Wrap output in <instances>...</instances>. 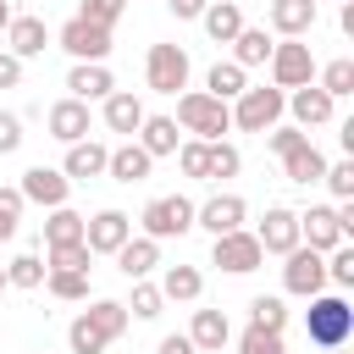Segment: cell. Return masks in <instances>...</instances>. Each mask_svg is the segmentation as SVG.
Segmentation results:
<instances>
[{"instance_id": "ffe728a7", "label": "cell", "mask_w": 354, "mask_h": 354, "mask_svg": "<svg viewBox=\"0 0 354 354\" xmlns=\"http://www.w3.org/2000/svg\"><path fill=\"white\" fill-rule=\"evenodd\" d=\"M50 133L61 138V144H77V138H88V105L83 100H55L50 105Z\"/></svg>"}, {"instance_id": "8992f818", "label": "cell", "mask_w": 354, "mask_h": 354, "mask_svg": "<svg viewBox=\"0 0 354 354\" xmlns=\"http://www.w3.org/2000/svg\"><path fill=\"white\" fill-rule=\"evenodd\" d=\"M144 77H149L155 94H177V88H188V50H183V44H149V55H144Z\"/></svg>"}, {"instance_id": "60d3db41", "label": "cell", "mask_w": 354, "mask_h": 354, "mask_svg": "<svg viewBox=\"0 0 354 354\" xmlns=\"http://www.w3.org/2000/svg\"><path fill=\"white\" fill-rule=\"evenodd\" d=\"M160 304H166V299H160V288H149V282H133V304H122V310H133L138 321H155V315H160Z\"/></svg>"}, {"instance_id": "5bb4252c", "label": "cell", "mask_w": 354, "mask_h": 354, "mask_svg": "<svg viewBox=\"0 0 354 354\" xmlns=\"http://www.w3.org/2000/svg\"><path fill=\"white\" fill-rule=\"evenodd\" d=\"M66 177L55 171V166H28L22 171V183H17V194L22 199H33V205H44V210H55V205H66Z\"/></svg>"}, {"instance_id": "cb8c5ba5", "label": "cell", "mask_w": 354, "mask_h": 354, "mask_svg": "<svg viewBox=\"0 0 354 354\" xmlns=\"http://www.w3.org/2000/svg\"><path fill=\"white\" fill-rule=\"evenodd\" d=\"M133 144L155 160V155H177V122L171 116H144V127L133 133Z\"/></svg>"}, {"instance_id": "ee69618b", "label": "cell", "mask_w": 354, "mask_h": 354, "mask_svg": "<svg viewBox=\"0 0 354 354\" xmlns=\"http://www.w3.org/2000/svg\"><path fill=\"white\" fill-rule=\"evenodd\" d=\"M326 282H337V288H354V249H332L326 254Z\"/></svg>"}, {"instance_id": "5b68a950", "label": "cell", "mask_w": 354, "mask_h": 354, "mask_svg": "<svg viewBox=\"0 0 354 354\" xmlns=\"http://www.w3.org/2000/svg\"><path fill=\"white\" fill-rule=\"evenodd\" d=\"M304 83H315V55H310V44H299V39H282V44H271V88H304Z\"/></svg>"}, {"instance_id": "bcb514c9", "label": "cell", "mask_w": 354, "mask_h": 354, "mask_svg": "<svg viewBox=\"0 0 354 354\" xmlns=\"http://www.w3.org/2000/svg\"><path fill=\"white\" fill-rule=\"evenodd\" d=\"M22 149V116L0 111V155H17Z\"/></svg>"}, {"instance_id": "3957f363", "label": "cell", "mask_w": 354, "mask_h": 354, "mask_svg": "<svg viewBox=\"0 0 354 354\" xmlns=\"http://www.w3.org/2000/svg\"><path fill=\"white\" fill-rule=\"evenodd\" d=\"M282 111H288V94L282 88H243L238 94V105H232V127H243V133H271L277 122H282Z\"/></svg>"}, {"instance_id": "9a60e30c", "label": "cell", "mask_w": 354, "mask_h": 354, "mask_svg": "<svg viewBox=\"0 0 354 354\" xmlns=\"http://www.w3.org/2000/svg\"><path fill=\"white\" fill-rule=\"evenodd\" d=\"M105 160H111V149H105V144H94V138H77V144H66L61 177H66V183H88V177H100V171H105Z\"/></svg>"}, {"instance_id": "e575fe53", "label": "cell", "mask_w": 354, "mask_h": 354, "mask_svg": "<svg viewBox=\"0 0 354 354\" xmlns=\"http://www.w3.org/2000/svg\"><path fill=\"white\" fill-rule=\"evenodd\" d=\"M177 166H183V177H210V144L205 138H188V144H177Z\"/></svg>"}, {"instance_id": "e0dca14e", "label": "cell", "mask_w": 354, "mask_h": 354, "mask_svg": "<svg viewBox=\"0 0 354 354\" xmlns=\"http://www.w3.org/2000/svg\"><path fill=\"white\" fill-rule=\"evenodd\" d=\"M227 337H232V326H227V310H194L188 343H194L199 354H221V348H227Z\"/></svg>"}, {"instance_id": "ab89813d", "label": "cell", "mask_w": 354, "mask_h": 354, "mask_svg": "<svg viewBox=\"0 0 354 354\" xmlns=\"http://www.w3.org/2000/svg\"><path fill=\"white\" fill-rule=\"evenodd\" d=\"M238 166H243V155H238L232 144H210V177H205V183H221V177H238Z\"/></svg>"}, {"instance_id": "2e32d148", "label": "cell", "mask_w": 354, "mask_h": 354, "mask_svg": "<svg viewBox=\"0 0 354 354\" xmlns=\"http://www.w3.org/2000/svg\"><path fill=\"white\" fill-rule=\"evenodd\" d=\"M66 88H72V100H105V94H116V83H111V72H105V61H77L72 72H66Z\"/></svg>"}, {"instance_id": "c3c4849f", "label": "cell", "mask_w": 354, "mask_h": 354, "mask_svg": "<svg viewBox=\"0 0 354 354\" xmlns=\"http://www.w3.org/2000/svg\"><path fill=\"white\" fill-rule=\"evenodd\" d=\"M17 83H22V61L11 50H0V88H17Z\"/></svg>"}, {"instance_id": "30bf717a", "label": "cell", "mask_w": 354, "mask_h": 354, "mask_svg": "<svg viewBox=\"0 0 354 354\" xmlns=\"http://www.w3.org/2000/svg\"><path fill=\"white\" fill-rule=\"evenodd\" d=\"M299 243L315 249V254H332L343 243V227H337V205H310L299 210Z\"/></svg>"}, {"instance_id": "4dcf8cb0", "label": "cell", "mask_w": 354, "mask_h": 354, "mask_svg": "<svg viewBox=\"0 0 354 354\" xmlns=\"http://www.w3.org/2000/svg\"><path fill=\"white\" fill-rule=\"evenodd\" d=\"M232 61L249 72V66H266L271 61V33L266 28H243L238 39H232Z\"/></svg>"}, {"instance_id": "7dc6e473", "label": "cell", "mask_w": 354, "mask_h": 354, "mask_svg": "<svg viewBox=\"0 0 354 354\" xmlns=\"http://www.w3.org/2000/svg\"><path fill=\"white\" fill-rule=\"evenodd\" d=\"M266 144H271L277 155H288V149H299V144H304V133H299V127H271V138H266Z\"/></svg>"}, {"instance_id": "f546056e", "label": "cell", "mask_w": 354, "mask_h": 354, "mask_svg": "<svg viewBox=\"0 0 354 354\" xmlns=\"http://www.w3.org/2000/svg\"><path fill=\"white\" fill-rule=\"evenodd\" d=\"M83 321H88V326H94V332H100L105 343H116V337L127 332V310H122L116 299H94V304L83 310Z\"/></svg>"}, {"instance_id": "7bdbcfd3", "label": "cell", "mask_w": 354, "mask_h": 354, "mask_svg": "<svg viewBox=\"0 0 354 354\" xmlns=\"http://www.w3.org/2000/svg\"><path fill=\"white\" fill-rule=\"evenodd\" d=\"M22 205H28V199H22L17 188H0V243H6V238H17V221H22Z\"/></svg>"}, {"instance_id": "277c9868", "label": "cell", "mask_w": 354, "mask_h": 354, "mask_svg": "<svg viewBox=\"0 0 354 354\" xmlns=\"http://www.w3.org/2000/svg\"><path fill=\"white\" fill-rule=\"evenodd\" d=\"M144 238H183L188 227H194V199H183V194H160V199H149L144 205Z\"/></svg>"}, {"instance_id": "f1b7e54d", "label": "cell", "mask_w": 354, "mask_h": 354, "mask_svg": "<svg viewBox=\"0 0 354 354\" xmlns=\"http://www.w3.org/2000/svg\"><path fill=\"white\" fill-rule=\"evenodd\" d=\"M205 293V277L199 266H166V282H160V299H177V304H194Z\"/></svg>"}, {"instance_id": "1f68e13d", "label": "cell", "mask_w": 354, "mask_h": 354, "mask_svg": "<svg viewBox=\"0 0 354 354\" xmlns=\"http://www.w3.org/2000/svg\"><path fill=\"white\" fill-rule=\"evenodd\" d=\"M55 243H83V216L66 210V205H55L50 221H44V249H55Z\"/></svg>"}, {"instance_id": "7c38bea8", "label": "cell", "mask_w": 354, "mask_h": 354, "mask_svg": "<svg viewBox=\"0 0 354 354\" xmlns=\"http://www.w3.org/2000/svg\"><path fill=\"white\" fill-rule=\"evenodd\" d=\"M55 39H61V50H66L72 61H105V55H111V28H94V22H83V17H72Z\"/></svg>"}, {"instance_id": "681fc988", "label": "cell", "mask_w": 354, "mask_h": 354, "mask_svg": "<svg viewBox=\"0 0 354 354\" xmlns=\"http://www.w3.org/2000/svg\"><path fill=\"white\" fill-rule=\"evenodd\" d=\"M166 6H171V17H177V22H194V17H205V6H210V0H166Z\"/></svg>"}, {"instance_id": "f907efd6", "label": "cell", "mask_w": 354, "mask_h": 354, "mask_svg": "<svg viewBox=\"0 0 354 354\" xmlns=\"http://www.w3.org/2000/svg\"><path fill=\"white\" fill-rule=\"evenodd\" d=\"M155 354H199V348H194L188 337H177V332H171V337H160V348H155Z\"/></svg>"}, {"instance_id": "9c48e42d", "label": "cell", "mask_w": 354, "mask_h": 354, "mask_svg": "<svg viewBox=\"0 0 354 354\" xmlns=\"http://www.w3.org/2000/svg\"><path fill=\"white\" fill-rule=\"evenodd\" d=\"M260 243H254V232H221L216 238V249H210V266H221V271H232V277H249V271H260Z\"/></svg>"}, {"instance_id": "f5cc1de1", "label": "cell", "mask_w": 354, "mask_h": 354, "mask_svg": "<svg viewBox=\"0 0 354 354\" xmlns=\"http://www.w3.org/2000/svg\"><path fill=\"white\" fill-rule=\"evenodd\" d=\"M0 293H6V266H0Z\"/></svg>"}, {"instance_id": "f35d334b", "label": "cell", "mask_w": 354, "mask_h": 354, "mask_svg": "<svg viewBox=\"0 0 354 354\" xmlns=\"http://www.w3.org/2000/svg\"><path fill=\"white\" fill-rule=\"evenodd\" d=\"M238 354H288V343H282V332H266V326H249V332L238 337Z\"/></svg>"}, {"instance_id": "52a82bcc", "label": "cell", "mask_w": 354, "mask_h": 354, "mask_svg": "<svg viewBox=\"0 0 354 354\" xmlns=\"http://www.w3.org/2000/svg\"><path fill=\"white\" fill-rule=\"evenodd\" d=\"M288 266H282V288L288 293H299V299H315L321 288H326V254H315V249H288L282 254Z\"/></svg>"}, {"instance_id": "b9f144b4", "label": "cell", "mask_w": 354, "mask_h": 354, "mask_svg": "<svg viewBox=\"0 0 354 354\" xmlns=\"http://www.w3.org/2000/svg\"><path fill=\"white\" fill-rule=\"evenodd\" d=\"M127 11V0H83V22H94V28H116V17Z\"/></svg>"}, {"instance_id": "44dd1931", "label": "cell", "mask_w": 354, "mask_h": 354, "mask_svg": "<svg viewBox=\"0 0 354 354\" xmlns=\"http://www.w3.org/2000/svg\"><path fill=\"white\" fill-rule=\"evenodd\" d=\"M116 266H122L127 282H144V277L160 266V243H155V238H127V243L116 249Z\"/></svg>"}, {"instance_id": "74e56055", "label": "cell", "mask_w": 354, "mask_h": 354, "mask_svg": "<svg viewBox=\"0 0 354 354\" xmlns=\"http://www.w3.org/2000/svg\"><path fill=\"white\" fill-rule=\"evenodd\" d=\"M44 288L55 299H88V271H44Z\"/></svg>"}, {"instance_id": "83f0119b", "label": "cell", "mask_w": 354, "mask_h": 354, "mask_svg": "<svg viewBox=\"0 0 354 354\" xmlns=\"http://www.w3.org/2000/svg\"><path fill=\"white\" fill-rule=\"evenodd\" d=\"M243 88H249V77H243V66H238V61H216V66H210V77H205V94H210V100H221V105H227V100H238Z\"/></svg>"}, {"instance_id": "f6af8a7d", "label": "cell", "mask_w": 354, "mask_h": 354, "mask_svg": "<svg viewBox=\"0 0 354 354\" xmlns=\"http://www.w3.org/2000/svg\"><path fill=\"white\" fill-rule=\"evenodd\" d=\"M321 183H326V188H332V194L348 205V199H354V160H337V166H326V177H321Z\"/></svg>"}, {"instance_id": "d6986e66", "label": "cell", "mask_w": 354, "mask_h": 354, "mask_svg": "<svg viewBox=\"0 0 354 354\" xmlns=\"http://www.w3.org/2000/svg\"><path fill=\"white\" fill-rule=\"evenodd\" d=\"M332 94L326 88H315V83H304V88H293L288 94V111L299 116V127H321V122H332Z\"/></svg>"}, {"instance_id": "7402d4cb", "label": "cell", "mask_w": 354, "mask_h": 354, "mask_svg": "<svg viewBox=\"0 0 354 354\" xmlns=\"http://www.w3.org/2000/svg\"><path fill=\"white\" fill-rule=\"evenodd\" d=\"M271 28L282 39H304L315 28V0H271Z\"/></svg>"}, {"instance_id": "ac0fdd59", "label": "cell", "mask_w": 354, "mask_h": 354, "mask_svg": "<svg viewBox=\"0 0 354 354\" xmlns=\"http://www.w3.org/2000/svg\"><path fill=\"white\" fill-rule=\"evenodd\" d=\"M6 39H11V55H17V61H33V55H44L50 28H44V17H11Z\"/></svg>"}, {"instance_id": "db71d44e", "label": "cell", "mask_w": 354, "mask_h": 354, "mask_svg": "<svg viewBox=\"0 0 354 354\" xmlns=\"http://www.w3.org/2000/svg\"><path fill=\"white\" fill-rule=\"evenodd\" d=\"M332 354H343V348H332Z\"/></svg>"}, {"instance_id": "d4e9b609", "label": "cell", "mask_w": 354, "mask_h": 354, "mask_svg": "<svg viewBox=\"0 0 354 354\" xmlns=\"http://www.w3.org/2000/svg\"><path fill=\"white\" fill-rule=\"evenodd\" d=\"M205 33L216 39V44H232L238 33H243V11H238V0H216V6H205Z\"/></svg>"}, {"instance_id": "ba28073f", "label": "cell", "mask_w": 354, "mask_h": 354, "mask_svg": "<svg viewBox=\"0 0 354 354\" xmlns=\"http://www.w3.org/2000/svg\"><path fill=\"white\" fill-rule=\"evenodd\" d=\"M133 238V216L127 210H100V216H83V243H88V254H116L122 243Z\"/></svg>"}, {"instance_id": "7a4b0ae2", "label": "cell", "mask_w": 354, "mask_h": 354, "mask_svg": "<svg viewBox=\"0 0 354 354\" xmlns=\"http://www.w3.org/2000/svg\"><path fill=\"white\" fill-rule=\"evenodd\" d=\"M304 332H310V343H321V348H343V343L354 337V310H348V299H343V293H315V299H310V315H304Z\"/></svg>"}, {"instance_id": "8d00e7d4", "label": "cell", "mask_w": 354, "mask_h": 354, "mask_svg": "<svg viewBox=\"0 0 354 354\" xmlns=\"http://www.w3.org/2000/svg\"><path fill=\"white\" fill-rule=\"evenodd\" d=\"M6 288H44V260L39 254H17L6 266Z\"/></svg>"}, {"instance_id": "6da1fadb", "label": "cell", "mask_w": 354, "mask_h": 354, "mask_svg": "<svg viewBox=\"0 0 354 354\" xmlns=\"http://www.w3.org/2000/svg\"><path fill=\"white\" fill-rule=\"evenodd\" d=\"M183 133H199L205 144H221V133L232 127V105H221V100H210L205 88H188V94H177V116H171Z\"/></svg>"}, {"instance_id": "4fadbf2b", "label": "cell", "mask_w": 354, "mask_h": 354, "mask_svg": "<svg viewBox=\"0 0 354 354\" xmlns=\"http://www.w3.org/2000/svg\"><path fill=\"white\" fill-rule=\"evenodd\" d=\"M243 216H249V205H243L238 194H210L205 205H194V227H205L210 238L238 232V227H243Z\"/></svg>"}, {"instance_id": "4316f807", "label": "cell", "mask_w": 354, "mask_h": 354, "mask_svg": "<svg viewBox=\"0 0 354 354\" xmlns=\"http://www.w3.org/2000/svg\"><path fill=\"white\" fill-rule=\"evenodd\" d=\"M149 166H155V160H149L133 138H127L122 149H111V160H105V171H111L116 183H144V177H149Z\"/></svg>"}, {"instance_id": "484cf974", "label": "cell", "mask_w": 354, "mask_h": 354, "mask_svg": "<svg viewBox=\"0 0 354 354\" xmlns=\"http://www.w3.org/2000/svg\"><path fill=\"white\" fill-rule=\"evenodd\" d=\"M105 127L133 138V133L144 127V100H138V94H105Z\"/></svg>"}, {"instance_id": "603a6c76", "label": "cell", "mask_w": 354, "mask_h": 354, "mask_svg": "<svg viewBox=\"0 0 354 354\" xmlns=\"http://www.w3.org/2000/svg\"><path fill=\"white\" fill-rule=\"evenodd\" d=\"M282 177H288V183H304V188H310V183H321V177H326V155H321V149H315V144L304 138L299 149H288V155H282Z\"/></svg>"}, {"instance_id": "d590c367", "label": "cell", "mask_w": 354, "mask_h": 354, "mask_svg": "<svg viewBox=\"0 0 354 354\" xmlns=\"http://www.w3.org/2000/svg\"><path fill=\"white\" fill-rule=\"evenodd\" d=\"M44 260H50L44 271H88L94 254H88V243H55V249H44Z\"/></svg>"}, {"instance_id": "8fae6325", "label": "cell", "mask_w": 354, "mask_h": 354, "mask_svg": "<svg viewBox=\"0 0 354 354\" xmlns=\"http://www.w3.org/2000/svg\"><path fill=\"white\" fill-rule=\"evenodd\" d=\"M254 243H260V254H288V249H299V210L271 205V210L260 216V227H254Z\"/></svg>"}, {"instance_id": "d6a6232c", "label": "cell", "mask_w": 354, "mask_h": 354, "mask_svg": "<svg viewBox=\"0 0 354 354\" xmlns=\"http://www.w3.org/2000/svg\"><path fill=\"white\" fill-rule=\"evenodd\" d=\"M249 326L282 332V326H288V304H282L277 293H254V299H249Z\"/></svg>"}, {"instance_id": "816d5d0a", "label": "cell", "mask_w": 354, "mask_h": 354, "mask_svg": "<svg viewBox=\"0 0 354 354\" xmlns=\"http://www.w3.org/2000/svg\"><path fill=\"white\" fill-rule=\"evenodd\" d=\"M11 28V0H0V33Z\"/></svg>"}, {"instance_id": "836d02e7", "label": "cell", "mask_w": 354, "mask_h": 354, "mask_svg": "<svg viewBox=\"0 0 354 354\" xmlns=\"http://www.w3.org/2000/svg\"><path fill=\"white\" fill-rule=\"evenodd\" d=\"M315 88H326L332 100H343V94H354V61L348 55H337V61H326L321 66V83Z\"/></svg>"}]
</instances>
